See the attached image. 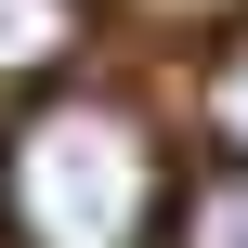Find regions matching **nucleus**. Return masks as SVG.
I'll return each mask as SVG.
<instances>
[{
    "instance_id": "7ed1b4c3",
    "label": "nucleus",
    "mask_w": 248,
    "mask_h": 248,
    "mask_svg": "<svg viewBox=\"0 0 248 248\" xmlns=\"http://www.w3.org/2000/svg\"><path fill=\"white\" fill-rule=\"evenodd\" d=\"M157 248H248V157H209V170L170 196V235Z\"/></svg>"
},
{
    "instance_id": "f03ea898",
    "label": "nucleus",
    "mask_w": 248,
    "mask_h": 248,
    "mask_svg": "<svg viewBox=\"0 0 248 248\" xmlns=\"http://www.w3.org/2000/svg\"><path fill=\"white\" fill-rule=\"evenodd\" d=\"M92 52V0H0V92H52Z\"/></svg>"
},
{
    "instance_id": "f257e3e1",
    "label": "nucleus",
    "mask_w": 248,
    "mask_h": 248,
    "mask_svg": "<svg viewBox=\"0 0 248 248\" xmlns=\"http://www.w3.org/2000/svg\"><path fill=\"white\" fill-rule=\"evenodd\" d=\"M170 131L131 92H39L0 131V235L13 248H157L170 235Z\"/></svg>"
},
{
    "instance_id": "20e7f679",
    "label": "nucleus",
    "mask_w": 248,
    "mask_h": 248,
    "mask_svg": "<svg viewBox=\"0 0 248 248\" xmlns=\"http://www.w3.org/2000/svg\"><path fill=\"white\" fill-rule=\"evenodd\" d=\"M196 118H209L222 157H248V13L209 39V65H196Z\"/></svg>"
}]
</instances>
